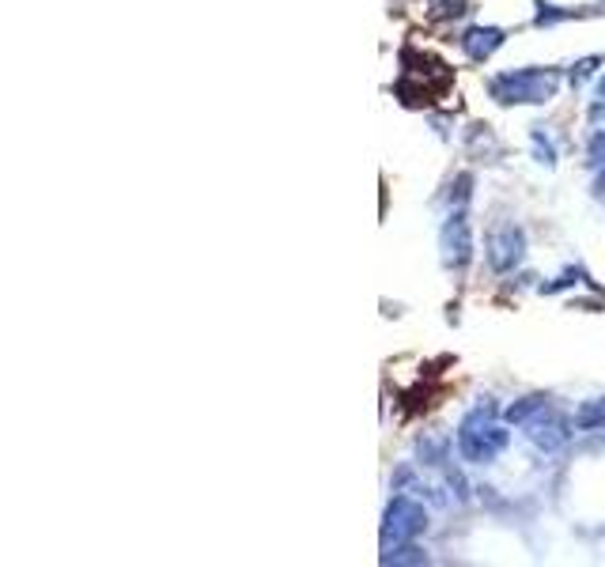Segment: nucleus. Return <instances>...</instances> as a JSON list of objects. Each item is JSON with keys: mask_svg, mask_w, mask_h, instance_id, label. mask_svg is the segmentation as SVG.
<instances>
[{"mask_svg": "<svg viewBox=\"0 0 605 567\" xmlns=\"http://www.w3.org/2000/svg\"><path fill=\"white\" fill-rule=\"evenodd\" d=\"M500 46H503L500 27H469L466 35H462V50L469 53V61H488Z\"/></svg>", "mask_w": 605, "mask_h": 567, "instance_id": "7", "label": "nucleus"}, {"mask_svg": "<svg viewBox=\"0 0 605 567\" xmlns=\"http://www.w3.org/2000/svg\"><path fill=\"white\" fill-rule=\"evenodd\" d=\"M594 193H598V197H605V171L594 178Z\"/></svg>", "mask_w": 605, "mask_h": 567, "instance_id": "11", "label": "nucleus"}, {"mask_svg": "<svg viewBox=\"0 0 605 567\" xmlns=\"http://www.w3.org/2000/svg\"><path fill=\"white\" fill-rule=\"evenodd\" d=\"M560 87V76L553 69H515V72H503L496 76L488 91L492 99L503 106L511 103H549Z\"/></svg>", "mask_w": 605, "mask_h": 567, "instance_id": "1", "label": "nucleus"}, {"mask_svg": "<svg viewBox=\"0 0 605 567\" xmlns=\"http://www.w3.org/2000/svg\"><path fill=\"white\" fill-rule=\"evenodd\" d=\"M590 159H594V163H605V129L594 133V140H590Z\"/></svg>", "mask_w": 605, "mask_h": 567, "instance_id": "10", "label": "nucleus"}, {"mask_svg": "<svg viewBox=\"0 0 605 567\" xmlns=\"http://www.w3.org/2000/svg\"><path fill=\"white\" fill-rule=\"evenodd\" d=\"M526 254V235L515 224H500L488 231V265L496 273H511Z\"/></svg>", "mask_w": 605, "mask_h": 567, "instance_id": "4", "label": "nucleus"}, {"mask_svg": "<svg viewBox=\"0 0 605 567\" xmlns=\"http://www.w3.org/2000/svg\"><path fill=\"white\" fill-rule=\"evenodd\" d=\"M575 428H579V431L605 428V401H602V397H594V401H583V405L575 409Z\"/></svg>", "mask_w": 605, "mask_h": 567, "instance_id": "9", "label": "nucleus"}, {"mask_svg": "<svg viewBox=\"0 0 605 567\" xmlns=\"http://www.w3.org/2000/svg\"><path fill=\"white\" fill-rule=\"evenodd\" d=\"M428 530V511L409 496H394L382 518V552L398 549L405 541H413L416 533Z\"/></svg>", "mask_w": 605, "mask_h": 567, "instance_id": "3", "label": "nucleus"}, {"mask_svg": "<svg viewBox=\"0 0 605 567\" xmlns=\"http://www.w3.org/2000/svg\"><path fill=\"white\" fill-rule=\"evenodd\" d=\"M545 409H549V397L530 394V397H522L519 405H511L503 416H507V424H530V420H534L537 413H545Z\"/></svg>", "mask_w": 605, "mask_h": 567, "instance_id": "8", "label": "nucleus"}, {"mask_svg": "<svg viewBox=\"0 0 605 567\" xmlns=\"http://www.w3.org/2000/svg\"><path fill=\"white\" fill-rule=\"evenodd\" d=\"M530 443H534L537 450H545V454H556L560 447H568V439H571V431H568V420H560V416H541L537 413L530 424Z\"/></svg>", "mask_w": 605, "mask_h": 567, "instance_id": "6", "label": "nucleus"}, {"mask_svg": "<svg viewBox=\"0 0 605 567\" xmlns=\"http://www.w3.org/2000/svg\"><path fill=\"white\" fill-rule=\"evenodd\" d=\"M439 246H443V261L447 269H466V261L473 258V231H469L466 212H454L439 235Z\"/></svg>", "mask_w": 605, "mask_h": 567, "instance_id": "5", "label": "nucleus"}, {"mask_svg": "<svg viewBox=\"0 0 605 567\" xmlns=\"http://www.w3.org/2000/svg\"><path fill=\"white\" fill-rule=\"evenodd\" d=\"M507 447V431L492 420L488 409H477V413H469L462 420V428H458V454L473 465H484L492 462L500 450Z\"/></svg>", "mask_w": 605, "mask_h": 567, "instance_id": "2", "label": "nucleus"}]
</instances>
